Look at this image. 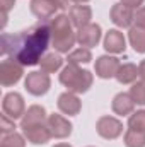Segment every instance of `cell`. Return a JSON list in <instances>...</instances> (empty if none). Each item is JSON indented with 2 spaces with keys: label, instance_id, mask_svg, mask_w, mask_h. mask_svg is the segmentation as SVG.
<instances>
[{
  "label": "cell",
  "instance_id": "obj_1",
  "mask_svg": "<svg viewBox=\"0 0 145 147\" xmlns=\"http://www.w3.org/2000/svg\"><path fill=\"white\" fill-rule=\"evenodd\" d=\"M51 39L48 21H39L29 31H21L17 34H2V53L17 60L24 67H33L41 62Z\"/></svg>",
  "mask_w": 145,
  "mask_h": 147
},
{
  "label": "cell",
  "instance_id": "obj_2",
  "mask_svg": "<svg viewBox=\"0 0 145 147\" xmlns=\"http://www.w3.org/2000/svg\"><path fill=\"white\" fill-rule=\"evenodd\" d=\"M50 24V33H51V43L53 48L60 53H68L72 46L77 41V33L72 31V22L70 17L65 14L55 16L48 21Z\"/></svg>",
  "mask_w": 145,
  "mask_h": 147
},
{
  "label": "cell",
  "instance_id": "obj_3",
  "mask_svg": "<svg viewBox=\"0 0 145 147\" xmlns=\"http://www.w3.org/2000/svg\"><path fill=\"white\" fill-rule=\"evenodd\" d=\"M92 80L94 77L89 70H82L79 65H72V63H68L60 74V82L70 92H75V94L87 92L89 87L92 86Z\"/></svg>",
  "mask_w": 145,
  "mask_h": 147
},
{
  "label": "cell",
  "instance_id": "obj_4",
  "mask_svg": "<svg viewBox=\"0 0 145 147\" xmlns=\"http://www.w3.org/2000/svg\"><path fill=\"white\" fill-rule=\"evenodd\" d=\"M24 74V65H21L17 60L7 57L5 60H2L0 63V84L3 87H10L14 84H17L21 80Z\"/></svg>",
  "mask_w": 145,
  "mask_h": 147
},
{
  "label": "cell",
  "instance_id": "obj_5",
  "mask_svg": "<svg viewBox=\"0 0 145 147\" xmlns=\"http://www.w3.org/2000/svg\"><path fill=\"white\" fill-rule=\"evenodd\" d=\"M50 86H51V80H50V75L46 72H31L28 74L26 80H24V87L29 94L33 96H43L50 91Z\"/></svg>",
  "mask_w": 145,
  "mask_h": 147
},
{
  "label": "cell",
  "instance_id": "obj_6",
  "mask_svg": "<svg viewBox=\"0 0 145 147\" xmlns=\"http://www.w3.org/2000/svg\"><path fill=\"white\" fill-rule=\"evenodd\" d=\"M96 130L103 139L113 140L123 134V123L114 116H101L96 123Z\"/></svg>",
  "mask_w": 145,
  "mask_h": 147
},
{
  "label": "cell",
  "instance_id": "obj_7",
  "mask_svg": "<svg viewBox=\"0 0 145 147\" xmlns=\"http://www.w3.org/2000/svg\"><path fill=\"white\" fill-rule=\"evenodd\" d=\"M2 110L12 120L22 118L26 113V105H24L22 96L19 92H7L3 96V101H2Z\"/></svg>",
  "mask_w": 145,
  "mask_h": 147
},
{
  "label": "cell",
  "instance_id": "obj_8",
  "mask_svg": "<svg viewBox=\"0 0 145 147\" xmlns=\"http://www.w3.org/2000/svg\"><path fill=\"white\" fill-rule=\"evenodd\" d=\"M101 26L99 24H85L77 29V43L82 48H92L101 41Z\"/></svg>",
  "mask_w": 145,
  "mask_h": 147
},
{
  "label": "cell",
  "instance_id": "obj_9",
  "mask_svg": "<svg viewBox=\"0 0 145 147\" xmlns=\"http://www.w3.org/2000/svg\"><path fill=\"white\" fill-rule=\"evenodd\" d=\"M46 125L51 132V137L55 139H65L72 134V123L62 115H56V113L50 115L46 120Z\"/></svg>",
  "mask_w": 145,
  "mask_h": 147
},
{
  "label": "cell",
  "instance_id": "obj_10",
  "mask_svg": "<svg viewBox=\"0 0 145 147\" xmlns=\"http://www.w3.org/2000/svg\"><path fill=\"white\" fill-rule=\"evenodd\" d=\"M121 63L116 57H111V55H103L96 60V75L101 77V79H111V77H116V74L119 70Z\"/></svg>",
  "mask_w": 145,
  "mask_h": 147
},
{
  "label": "cell",
  "instance_id": "obj_11",
  "mask_svg": "<svg viewBox=\"0 0 145 147\" xmlns=\"http://www.w3.org/2000/svg\"><path fill=\"white\" fill-rule=\"evenodd\" d=\"M22 134L34 146H43V144L50 142V139H51V132H50V128H48L46 123L31 125V127H22Z\"/></svg>",
  "mask_w": 145,
  "mask_h": 147
},
{
  "label": "cell",
  "instance_id": "obj_12",
  "mask_svg": "<svg viewBox=\"0 0 145 147\" xmlns=\"http://www.w3.org/2000/svg\"><path fill=\"white\" fill-rule=\"evenodd\" d=\"M111 21L118 26V28H132V22L135 21V14H133V9L123 5L121 2L119 3H114L111 7Z\"/></svg>",
  "mask_w": 145,
  "mask_h": 147
},
{
  "label": "cell",
  "instance_id": "obj_13",
  "mask_svg": "<svg viewBox=\"0 0 145 147\" xmlns=\"http://www.w3.org/2000/svg\"><path fill=\"white\" fill-rule=\"evenodd\" d=\"M58 110L62 111L63 115H68V116H73V115H79L80 113V108H82V103L80 99L77 98L75 92H63L58 96Z\"/></svg>",
  "mask_w": 145,
  "mask_h": 147
},
{
  "label": "cell",
  "instance_id": "obj_14",
  "mask_svg": "<svg viewBox=\"0 0 145 147\" xmlns=\"http://www.w3.org/2000/svg\"><path fill=\"white\" fill-rule=\"evenodd\" d=\"M126 48V39L121 31L109 29L104 36V50L109 53H123Z\"/></svg>",
  "mask_w": 145,
  "mask_h": 147
},
{
  "label": "cell",
  "instance_id": "obj_15",
  "mask_svg": "<svg viewBox=\"0 0 145 147\" xmlns=\"http://www.w3.org/2000/svg\"><path fill=\"white\" fill-rule=\"evenodd\" d=\"M56 5L51 0H31V12L36 16L39 21H50L55 17Z\"/></svg>",
  "mask_w": 145,
  "mask_h": 147
},
{
  "label": "cell",
  "instance_id": "obj_16",
  "mask_svg": "<svg viewBox=\"0 0 145 147\" xmlns=\"http://www.w3.org/2000/svg\"><path fill=\"white\" fill-rule=\"evenodd\" d=\"M48 116L43 106L39 105H33L29 106L28 111L24 113V116L21 118V128L22 127H31V125H39V123H46Z\"/></svg>",
  "mask_w": 145,
  "mask_h": 147
},
{
  "label": "cell",
  "instance_id": "obj_17",
  "mask_svg": "<svg viewBox=\"0 0 145 147\" xmlns=\"http://www.w3.org/2000/svg\"><path fill=\"white\" fill-rule=\"evenodd\" d=\"M68 17H70L72 26L82 28V26H85V24L91 22V19H92V10H91L89 5H73L72 9H70Z\"/></svg>",
  "mask_w": 145,
  "mask_h": 147
},
{
  "label": "cell",
  "instance_id": "obj_18",
  "mask_svg": "<svg viewBox=\"0 0 145 147\" xmlns=\"http://www.w3.org/2000/svg\"><path fill=\"white\" fill-rule=\"evenodd\" d=\"M135 110V101L132 99L130 94L126 92H119L114 96L113 99V111L119 116H126V115H132Z\"/></svg>",
  "mask_w": 145,
  "mask_h": 147
},
{
  "label": "cell",
  "instance_id": "obj_19",
  "mask_svg": "<svg viewBox=\"0 0 145 147\" xmlns=\"http://www.w3.org/2000/svg\"><path fill=\"white\" fill-rule=\"evenodd\" d=\"M138 77V67L133 63H123L116 74V80L119 84H133Z\"/></svg>",
  "mask_w": 145,
  "mask_h": 147
},
{
  "label": "cell",
  "instance_id": "obj_20",
  "mask_svg": "<svg viewBox=\"0 0 145 147\" xmlns=\"http://www.w3.org/2000/svg\"><path fill=\"white\" fill-rule=\"evenodd\" d=\"M128 39H130V45L133 46V50L137 53H145V29L138 28V26L130 28Z\"/></svg>",
  "mask_w": 145,
  "mask_h": 147
},
{
  "label": "cell",
  "instance_id": "obj_21",
  "mask_svg": "<svg viewBox=\"0 0 145 147\" xmlns=\"http://www.w3.org/2000/svg\"><path fill=\"white\" fill-rule=\"evenodd\" d=\"M39 65H41V70L46 72V74L56 72V70L63 65V58H62L60 55H56V53H46V55L41 58Z\"/></svg>",
  "mask_w": 145,
  "mask_h": 147
},
{
  "label": "cell",
  "instance_id": "obj_22",
  "mask_svg": "<svg viewBox=\"0 0 145 147\" xmlns=\"http://www.w3.org/2000/svg\"><path fill=\"white\" fill-rule=\"evenodd\" d=\"M68 63L72 65H79V63H89L92 60V53L89 48H77L72 53H68Z\"/></svg>",
  "mask_w": 145,
  "mask_h": 147
},
{
  "label": "cell",
  "instance_id": "obj_23",
  "mask_svg": "<svg viewBox=\"0 0 145 147\" xmlns=\"http://www.w3.org/2000/svg\"><path fill=\"white\" fill-rule=\"evenodd\" d=\"M125 146L126 147H145V132L128 130L125 134Z\"/></svg>",
  "mask_w": 145,
  "mask_h": 147
},
{
  "label": "cell",
  "instance_id": "obj_24",
  "mask_svg": "<svg viewBox=\"0 0 145 147\" xmlns=\"http://www.w3.org/2000/svg\"><path fill=\"white\" fill-rule=\"evenodd\" d=\"M2 144L0 147H26V140L21 134L17 132H12V134H5L2 135Z\"/></svg>",
  "mask_w": 145,
  "mask_h": 147
},
{
  "label": "cell",
  "instance_id": "obj_25",
  "mask_svg": "<svg viewBox=\"0 0 145 147\" xmlns=\"http://www.w3.org/2000/svg\"><path fill=\"white\" fill-rule=\"evenodd\" d=\"M132 96V99L135 101V105L145 106V82H135L128 92Z\"/></svg>",
  "mask_w": 145,
  "mask_h": 147
},
{
  "label": "cell",
  "instance_id": "obj_26",
  "mask_svg": "<svg viewBox=\"0 0 145 147\" xmlns=\"http://www.w3.org/2000/svg\"><path fill=\"white\" fill-rule=\"evenodd\" d=\"M128 127H130L132 130L145 132V110L132 113V116H130V120H128Z\"/></svg>",
  "mask_w": 145,
  "mask_h": 147
},
{
  "label": "cell",
  "instance_id": "obj_27",
  "mask_svg": "<svg viewBox=\"0 0 145 147\" xmlns=\"http://www.w3.org/2000/svg\"><path fill=\"white\" fill-rule=\"evenodd\" d=\"M14 128H15V123H14V120H12L10 116H7V115L3 113V115L0 116V130H2V135L15 132Z\"/></svg>",
  "mask_w": 145,
  "mask_h": 147
},
{
  "label": "cell",
  "instance_id": "obj_28",
  "mask_svg": "<svg viewBox=\"0 0 145 147\" xmlns=\"http://www.w3.org/2000/svg\"><path fill=\"white\" fill-rule=\"evenodd\" d=\"M138 28L145 29V5H142L137 12H135V21H133Z\"/></svg>",
  "mask_w": 145,
  "mask_h": 147
},
{
  "label": "cell",
  "instance_id": "obj_29",
  "mask_svg": "<svg viewBox=\"0 0 145 147\" xmlns=\"http://www.w3.org/2000/svg\"><path fill=\"white\" fill-rule=\"evenodd\" d=\"M14 5H15V0H0V9H2V12H5V14H9V10H10Z\"/></svg>",
  "mask_w": 145,
  "mask_h": 147
},
{
  "label": "cell",
  "instance_id": "obj_30",
  "mask_svg": "<svg viewBox=\"0 0 145 147\" xmlns=\"http://www.w3.org/2000/svg\"><path fill=\"white\" fill-rule=\"evenodd\" d=\"M145 0H121V3L123 5H126V7H130V9H137V7H142V3H144Z\"/></svg>",
  "mask_w": 145,
  "mask_h": 147
},
{
  "label": "cell",
  "instance_id": "obj_31",
  "mask_svg": "<svg viewBox=\"0 0 145 147\" xmlns=\"http://www.w3.org/2000/svg\"><path fill=\"white\" fill-rule=\"evenodd\" d=\"M51 2L56 5V9H62V10L68 7V0H51Z\"/></svg>",
  "mask_w": 145,
  "mask_h": 147
},
{
  "label": "cell",
  "instance_id": "obj_32",
  "mask_svg": "<svg viewBox=\"0 0 145 147\" xmlns=\"http://www.w3.org/2000/svg\"><path fill=\"white\" fill-rule=\"evenodd\" d=\"M138 77L142 79V82H145V60H142L138 65Z\"/></svg>",
  "mask_w": 145,
  "mask_h": 147
},
{
  "label": "cell",
  "instance_id": "obj_33",
  "mask_svg": "<svg viewBox=\"0 0 145 147\" xmlns=\"http://www.w3.org/2000/svg\"><path fill=\"white\" fill-rule=\"evenodd\" d=\"M53 147H72L70 144H56V146H53Z\"/></svg>",
  "mask_w": 145,
  "mask_h": 147
},
{
  "label": "cell",
  "instance_id": "obj_34",
  "mask_svg": "<svg viewBox=\"0 0 145 147\" xmlns=\"http://www.w3.org/2000/svg\"><path fill=\"white\" fill-rule=\"evenodd\" d=\"M72 2H77V3H82V2H89V0H72Z\"/></svg>",
  "mask_w": 145,
  "mask_h": 147
}]
</instances>
